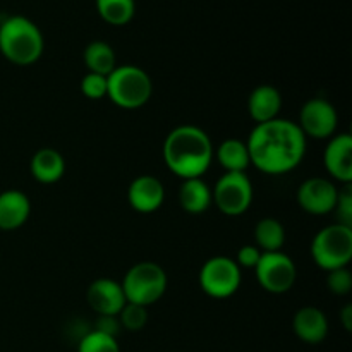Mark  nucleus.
<instances>
[{
    "instance_id": "f257e3e1",
    "label": "nucleus",
    "mask_w": 352,
    "mask_h": 352,
    "mask_svg": "<svg viewBox=\"0 0 352 352\" xmlns=\"http://www.w3.org/2000/svg\"><path fill=\"white\" fill-rule=\"evenodd\" d=\"M306 143L298 124L289 119L256 124L246 141L251 165L268 175L289 174L298 168L306 155Z\"/></svg>"
},
{
    "instance_id": "f03ea898",
    "label": "nucleus",
    "mask_w": 352,
    "mask_h": 352,
    "mask_svg": "<svg viewBox=\"0 0 352 352\" xmlns=\"http://www.w3.org/2000/svg\"><path fill=\"white\" fill-rule=\"evenodd\" d=\"M162 153L168 170L186 181L203 177L208 172L215 150L210 136L201 127L184 124L167 134Z\"/></svg>"
},
{
    "instance_id": "7ed1b4c3",
    "label": "nucleus",
    "mask_w": 352,
    "mask_h": 352,
    "mask_svg": "<svg viewBox=\"0 0 352 352\" xmlns=\"http://www.w3.org/2000/svg\"><path fill=\"white\" fill-rule=\"evenodd\" d=\"M45 48L40 28L24 16H7L0 23V54L16 65H31Z\"/></svg>"
},
{
    "instance_id": "20e7f679",
    "label": "nucleus",
    "mask_w": 352,
    "mask_h": 352,
    "mask_svg": "<svg viewBox=\"0 0 352 352\" xmlns=\"http://www.w3.org/2000/svg\"><path fill=\"white\" fill-rule=\"evenodd\" d=\"M151 93H153L151 78L144 69L138 65H117L107 76V96L119 109H141L151 98Z\"/></svg>"
},
{
    "instance_id": "39448f33",
    "label": "nucleus",
    "mask_w": 352,
    "mask_h": 352,
    "mask_svg": "<svg viewBox=\"0 0 352 352\" xmlns=\"http://www.w3.org/2000/svg\"><path fill=\"white\" fill-rule=\"evenodd\" d=\"M122 291L127 302L141 305L144 308L155 305L164 298L168 278L164 268L153 261H141L133 265L124 275Z\"/></svg>"
},
{
    "instance_id": "423d86ee",
    "label": "nucleus",
    "mask_w": 352,
    "mask_h": 352,
    "mask_svg": "<svg viewBox=\"0 0 352 352\" xmlns=\"http://www.w3.org/2000/svg\"><path fill=\"white\" fill-rule=\"evenodd\" d=\"M309 251L313 261L325 272L349 267L352 260V227L342 223L323 227L313 237Z\"/></svg>"
},
{
    "instance_id": "0eeeda50",
    "label": "nucleus",
    "mask_w": 352,
    "mask_h": 352,
    "mask_svg": "<svg viewBox=\"0 0 352 352\" xmlns=\"http://www.w3.org/2000/svg\"><path fill=\"white\" fill-rule=\"evenodd\" d=\"M199 287L213 299L232 298L241 287L243 274L236 260L229 256H212L199 270Z\"/></svg>"
},
{
    "instance_id": "6e6552de",
    "label": "nucleus",
    "mask_w": 352,
    "mask_h": 352,
    "mask_svg": "<svg viewBox=\"0 0 352 352\" xmlns=\"http://www.w3.org/2000/svg\"><path fill=\"white\" fill-rule=\"evenodd\" d=\"M213 203L227 217H239L253 203V184L246 172H226L212 189Z\"/></svg>"
},
{
    "instance_id": "1a4fd4ad",
    "label": "nucleus",
    "mask_w": 352,
    "mask_h": 352,
    "mask_svg": "<svg viewBox=\"0 0 352 352\" xmlns=\"http://www.w3.org/2000/svg\"><path fill=\"white\" fill-rule=\"evenodd\" d=\"M258 284L270 294H285L291 291L298 278V268L292 258L284 251L261 253L260 261L254 267Z\"/></svg>"
},
{
    "instance_id": "9d476101",
    "label": "nucleus",
    "mask_w": 352,
    "mask_h": 352,
    "mask_svg": "<svg viewBox=\"0 0 352 352\" xmlns=\"http://www.w3.org/2000/svg\"><path fill=\"white\" fill-rule=\"evenodd\" d=\"M302 134L311 140H330L337 133L339 113L336 107L325 98H311L302 105L299 122Z\"/></svg>"
},
{
    "instance_id": "9b49d317",
    "label": "nucleus",
    "mask_w": 352,
    "mask_h": 352,
    "mask_svg": "<svg viewBox=\"0 0 352 352\" xmlns=\"http://www.w3.org/2000/svg\"><path fill=\"white\" fill-rule=\"evenodd\" d=\"M296 198L309 215H327L336 210L339 188L327 177H309L299 186Z\"/></svg>"
},
{
    "instance_id": "f8f14e48",
    "label": "nucleus",
    "mask_w": 352,
    "mask_h": 352,
    "mask_svg": "<svg viewBox=\"0 0 352 352\" xmlns=\"http://www.w3.org/2000/svg\"><path fill=\"white\" fill-rule=\"evenodd\" d=\"M323 165L330 177L342 186L352 184V136L349 133L333 134L323 153Z\"/></svg>"
},
{
    "instance_id": "ddd939ff",
    "label": "nucleus",
    "mask_w": 352,
    "mask_h": 352,
    "mask_svg": "<svg viewBox=\"0 0 352 352\" xmlns=\"http://www.w3.org/2000/svg\"><path fill=\"white\" fill-rule=\"evenodd\" d=\"M86 301L98 316H117L126 305L120 282L113 278H96L86 291Z\"/></svg>"
},
{
    "instance_id": "4468645a",
    "label": "nucleus",
    "mask_w": 352,
    "mask_h": 352,
    "mask_svg": "<svg viewBox=\"0 0 352 352\" xmlns=\"http://www.w3.org/2000/svg\"><path fill=\"white\" fill-rule=\"evenodd\" d=\"M127 201L138 213H153L165 201V188L155 175H138L127 188Z\"/></svg>"
},
{
    "instance_id": "2eb2a0df",
    "label": "nucleus",
    "mask_w": 352,
    "mask_h": 352,
    "mask_svg": "<svg viewBox=\"0 0 352 352\" xmlns=\"http://www.w3.org/2000/svg\"><path fill=\"white\" fill-rule=\"evenodd\" d=\"M329 318L325 313L315 306H305L298 309L292 318V332L305 344H322L329 336Z\"/></svg>"
},
{
    "instance_id": "dca6fc26",
    "label": "nucleus",
    "mask_w": 352,
    "mask_h": 352,
    "mask_svg": "<svg viewBox=\"0 0 352 352\" xmlns=\"http://www.w3.org/2000/svg\"><path fill=\"white\" fill-rule=\"evenodd\" d=\"M31 213L30 198L19 189L0 192V230H16L28 222Z\"/></svg>"
},
{
    "instance_id": "f3484780",
    "label": "nucleus",
    "mask_w": 352,
    "mask_h": 352,
    "mask_svg": "<svg viewBox=\"0 0 352 352\" xmlns=\"http://www.w3.org/2000/svg\"><path fill=\"white\" fill-rule=\"evenodd\" d=\"M282 109V95L275 86L260 85L250 93L248 112L256 124L278 119Z\"/></svg>"
},
{
    "instance_id": "a211bd4d",
    "label": "nucleus",
    "mask_w": 352,
    "mask_h": 352,
    "mask_svg": "<svg viewBox=\"0 0 352 352\" xmlns=\"http://www.w3.org/2000/svg\"><path fill=\"white\" fill-rule=\"evenodd\" d=\"M30 170L34 181L41 184H55L64 177L65 160L60 151L54 148H41L31 158Z\"/></svg>"
},
{
    "instance_id": "6ab92c4d",
    "label": "nucleus",
    "mask_w": 352,
    "mask_h": 352,
    "mask_svg": "<svg viewBox=\"0 0 352 352\" xmlns=\"http://www.w3.org/2000/svg\"><path fill=\"white\" fill-rule=\"evenodd\" d=\"M213 195L210 186L201 177L186 179L179 189V205L191 215L205 213L212 206Z\"/></svg>"
},
{
    "instance_id": "aec40b11",
    "label": "nucleus",
    "mask_w": 352,
    "mask_h": 352,
    "mask_svg": "<svg viewBox=\"0 0 352 352\" xmlns=\"http://www.w3.org/2000/svg\"><path fill=\"white\" fill-rule=\"evenodd\" d=\"M213 157H217V162L226 172H246L251 165L246 141L237 140V138L223 140L215 150Z\"/></svg>"
},
{
    "instance_id": "412c9836",
    "label": "nucleus",
    "mask_w": 352,
    "mask_h": 352,
    "mask_svg": "<svg viewBox=\"0 0 352 352\" xmlns=\"http://www.w3.org/2000/svg\"><path fill=\"white\" fill-rule=\"evenodd\" d=\"M254 241L261 253L282 251L285 243V227L272 217H265L254 227Z\"/></svg>"
},
{
    "instance_id": "4be33fe9",
    "label": "nucleus",
    "mask_w": 352,
    "mask_h": 352,
    "mask_svg": "<svg viewBox=\"0 0 352 352\" xmlns=\"http://www.w3.org/2000/svg\"><path fill=\"white\" fill-rule=\"evenodd\" d=\"M85 65L88 72L109 76L117 67L116 52L107 41H91L85 48Z\"/></svg>"
},
{
    "instance_id": "5701e85b",
    "label": "nucleus",
    "mask_w": 352,
    "mask_h": 352,
    "mask_svg": "<svg viewBox=\"0 0 352 352\" xmlns=\"http://www.w3.org/2000/svg\"><path fill=\"white\" fill-rule=\"evenodd\" d=\"M96 10L105 23L112 26H124L131 23L136 14L134 0H96Z\"/></svg>"
},
{
    "instance_id": "b1692460",
    "label": "nucleus",
    "mask_w": 352,
    "mask_h": 352,
    "mask_svg": "<svg viewBox=\"0 0 352 352\" xmlns=\"http://www.w3.org/2000/svg\"><path fill=\"white\" fill-rule=\"evenodd\" d=\"M78 352H120V347L116 337L89 330L79 339Z\"/></svg>"
},
{
    "instance_id": "393cba45",
    "label": "nucleus",
    "mask_w": 352,
    "mask_h": 352,
    "mask_svg": "<svg viewBox=\"0 0 352 352\" xmlns=\"http://www.w3.org/2000/svg\"><path fill=\"white\" fill-rule=\"evenodd\" d=\"M117 318H119L122 329L129 330V332H140L148 323V308L134 305V302H126Z\"/></svg>"
},
{
    "instance_id": "a878e982",
    "label": "nucleus",
    "mask_w": 352,
    "mask_h": 352,
    "mask_svg": "<svg viewBox=\"0 0 352 352\" xmlns=\"http://www.w3.org/2000/svg\"><path fill=\"white\" fill-rule=\"evenodd\" d=\"M327 287L336 296H347L352 291V275L349 268H337L327 272Z\"/></svg>"
},
{
    "instance_id": "bb28decb",
    "label": "nucleus",
    "mask_w": 352,
    "mask_h": 352,
    "mask_svg": "<svg viewBox=\"0 0 352 352\" xmlns=\"http://www.w3.org/2000/svg\"><path fill=\"white\" fill-rule=\"evenodd\" d=\"M81 93L88 100H102L107 96V76L88 72L81 81Z\"/></svg>"
},
{
    "instance_id": "cd10ccee",
    "label": "nucleus",
    "mask_w": 352,
    "mask_h": 352,
    "mask_svg": "<svg viewBox=\"0 0 352 352\" xmlns=\"http://www.w3.org/2000/svg\"><path fill=\"white\" fill-rule=\"evenodd\" d=\"M333 212L339 217V222L342 226L352 227V186L346 184L339 189V198Z\"/></svg>"
},
{
    "instance_id": "c85d7f7f",
    "label": "nucleus",
    "mask_w": 352,
    "mask_h": 352,
    "mask_svg": "<svg viewBox=\"0 0 352 352\" xmlns=\"http://www.w3.org/2000/svg\"><path fill=\"white\" fill-rule=\"evenodd\" d=\"M261 258V251L258 250L253 244H246V246L241 248L237 251L236 263L239 265V268H254L258 265Z\"/></svg>"
},
{
    "instance_id": "c756f323",
    "label": "nucleus",
    "mask_w": 352,
    "mask_h": 352,
    "mask_svg": "<svg viewBox=\"0 0 352 352\" xmlns=\"http://www.w3.org/2000/svg\"><path fill=\"white\" fill-rule=\"evenodd\" d=\"M120 329H122V327H120L117 316H98L96 325L93 330H98V332L107 333V336H112L117 339V333L120 332Z\"/></svg>"
},
{
    "instance_id": "7c9ffc66",
    "label": "nucleus",
    "mask_w": 352,
    "mask_h": 352,
    "mask_svg": "<svg viewBox=\"0 0 352 352\" xmlns=\"http://www.w3.org/2000/svg\"><path fill=\"white\" fill-rule=\"evenodd\" d=\"M340 318H342L344 329H346L347 332H351L352 330V306L351 305L344 306L342 311H340Z\"/></svg>"
}]
</instances>
